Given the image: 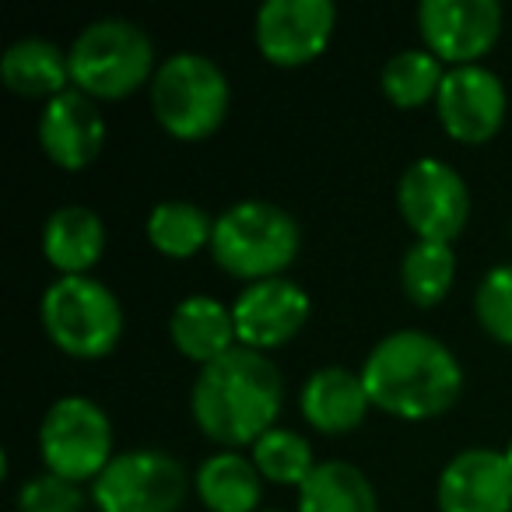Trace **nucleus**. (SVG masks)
I'll return each mask as SVG.
<instances>
[{
	"instance_id": "nucleus-1",
	"label": "nucleus",
	"mask_w": 512,
	"mask_h": 512,
	"mask_svg": "<svg viewBox=\"0 0 512 512\" xmlns=\"http://www.w3.org/2000/svg\"><path fill=\"white\" fill-rule=\"evenodd\" d=\"M285 379L264 351L235 344L197 372L190 411L197 428L221 446H253L274 428Z\"/></svg>"
},
{
	"instance_id": "nucleus-2",
	"label": "nucleus",
	"mask_w": 512,
	"mask_h": 512,
	"mask_svg": "<svg viewBox=\"0 0 512 512\" xmlns=\"http://www.w3.org/2000/svg\"><path fill=\"white\" fill-rule=\"evenodd\" d=\"M362 383L379 411L425 421L456 404L463 369L439 337L425 330H393L369 351Z\"/></svg>"
},
{
	"instance_id": "nucleus-3",
	"label": "nucleus",
	"mask_w": 512,
	"mask_h": 512,
	"mask_svg": "<svg viewBox=\"0 0 512 512\" xmlns=\"http://www.w3.org/2000/svg\"><path fill=\"white\" fill-rule=\"evenodd\" d=\"M299 246V221L271 200H239L214 218V264L249 285L281 278V271L299 256Z\"/></svg>"
},
{
	"instance_id": "nucleus-4",
	"label": "nucleus",
	"mask_w": 512,
	"mask_h": 512,
	"mask_svg": "<svg viewBox=\"0 0 512 512\" xmlns=\"http://www.w3.org/2000/svg\"><path fill=\"white\" fill-rule=\"evenodd\" d=\"M71 85L88 99H123L148 81L155 46L141 25L127 18H99L67 50Z\"/></svg>"
},
{
	"instance_id": "nucleus-5",
	"label": "nucleus",
	"mask_w": 512,
	"mask_h": 512,
	"mask_svg": "<svg viewBox=\"0 0 512 512\" xmlns=\"http://www.w3.org/2000/svg\"><path fill=\"white\" fill-rule=\"evenodd\" d=\"M232 88L204 53H176L151 78V109L179 141H204L225 123Z\"/></svg>"
},
{
	"instance_id": "nucleus-6",
	"label": "nucleus",
	"mask_w": 512,
	"mask_h": 512,
	"mask_svg": "<svg viewBox=\"0 0 512 512\" xmlns=\"http://www.w3.org/2000/svg\"><path fill=\"white\" fill-rule=\"evenodd\" d=\"M43 327L60 351L74 358H102L120 344L123 309L113 288L88 274L57 278L43 292Z\"/></svg>"
},
{
	"instance_id": "nucleus-7",
	"label": "nucleus",
	"mask_w": 512,
	"mask_h": 512,
	"mask_svg": "<svg viewBox=\"0 0 512 512\" xmlns=\"http://www.w3.org/2000/svg\"><path fill=\"white\" fill-rule=\"evenodd\" d=\"M39 449L50 474L67 481H95L113 463V421L95 400L60 397L39 425Z\"/></svg>"
},
{
	"instance_id": "nucleus-8",
	"label": "nucleus",
	"mask_w": 512,
	"mask_h": 512,
	"mask_svg": "<svg viewBox=\"0 0 512 512\" xmlns=\"http://www.w3.org/2000/svg\"><path fill=\"white\" fill-rule=\"evenodd\" d=\"M190 477L158 449H127L92 481L99 512H179L186 502Z\"/></svg>"
},
{
	"instance_id": "nucleus-9",
	"label": "nucleus",
	"mask_w": 512,
	"mask_h": 512,
	"mask_svg": "<svg viewBox=\"0 0 512 512\" xmlns=\"http://www.w3.org/2000/svg\"><path fill=\"white\" fill-rule=\"evenodd\" d=\"M397 207L418 239L453 242L470 218V190L449 162L418 158L400 176Z\"/></svg>"
},
{
	"instance_id": "nucleus-10",
	"label": "nucleus",
	"mask_w": 512,
	"mask_h": 512,
	"mask_svg": "<svg viewBox=\"0 0 512 512\" xmlns=\"http://www.w3.org/2000/svg\"><path fill=\"white\" fill-rule=\"evenodd\" d=\"M425 50L453 67L477 64L502 36V8L495 0H425L418 8Z\"/></svg>"
},
{
	"instance_id": "nucleus-11",
	"label": "nucleus",
	"mask_w": 512,
	"mask_h": 512,
	"mask_svg": "<svg viewBox=\"0 0 512 512\" xmlns=\"http://www.w3.org/2000/svg\"><path fill=\"white\" fill-rule=\"evenodd\" d=\"M334 25L330 0H267L256 11V50L278 67H302L327 50Z\"/></svg>"
},
{
	"instance_id": "nucleus-12",
	"label": "nucleus",
	"mask_w": 512,
	"mask_h": 512,
	"mask_svg": "<svg viewBox=\"0 0 512 512\" xmlns=\"http://www.w3.org/2000/svg\"><path fill=\"white\" fill-rule=\"evenodd\" d=\"M505 85L495 71L481 64L449 67L435 95V113L453 141L484 144L505 123Z\"/></svg>"
},
{
	"instance_id": "nucleus-13",
	"label": "nucleus",
	"mask_w": 512,
	"mask_h": 512,
	"mask_svg": "<svg viewBox=\"0 0 512 512\" xmlns=\"http://www.w3.org/2000/svg\"><path fill=\"white\" fill-rule=\"evenodd\" d=\"M309 295L288 278L253 281L232 302L235 337L242 348L267 351L288 344L309 323Z\"/></svg>"
},
{
	"instance_id": "nucleus-14",
	"label": "nucleus",
	"mask_w": 512,
	"mask_h": 512,
	"mask_svg": "<svg viewBox=\"0 0 512 512\" xmlns=\"http://www.w3.org/2000/svg\"><path fill=\"white\" fill-rule=\"evenodd\" d=\"M435 498L439 512H512V463L488 446L463 449L442 467Z\"/></svg>"
},
{
	"instance_id": "nucleus-15",
	"label": "nucleus",
	"mask_w": 512,
	"mask_h": 512,
	"mask_svg": "<svg viewBox=\"0 0 512 512\" xmlns=\"http://www.w3.org/2000/svg\"><path fill=\"white\" fill-rule=\"evenodd\" d=\"M39 144L67 172H81L99 158L106 144V120H102L95 99H88L78 88H67L64 95L50 99L39 116Z\"/></svg>"
},
{
	"instance_id": "nucleus-16",
	"label": "nucleus",
	"mask_w": 512,
	"mask_h": 512,
	"mask_svg": "<svg viewBox=\"0 0 512 512\" xmlns=\"http://www.w3.org/2000/svg\"><path fill=\"white\" fill-rule=\"evenodd\" d=\"M299 404L316 432L344 435L362 425L372 400L365 393L362 372H351L344 365H323L306 379Z\"/></svg>"
},
{
	"instance_id": "nucleus-17",
	"label": "nucleus",
	"mask_w": 512,
	"mask_h": 512,
	"mask_svg": "<svg viewBox=\"0 0 512 512\" xmlns=\"http://www.w3.org/2000/svg\"><path fill=\"white\" fill-rule=\"evenodd\" d=\"M169 337L190 362L204 369L207 362L221 358L235 348V320L232 306L218 302L214 295H186L169 316Z\"/></svg>"
},
{
	"instance_id": "nucleus-18",
	"label": "nucleus",
	"mask_w": 512,
	"mask_h": 512,
	"mask_svg": "<svg viewBox=\"0 0 512 512\" xmlns=\"http://www.w3.org/2000/svg\"><path fill=\"white\" fill-rule=\"evenodd\" d=\"M102 249H106V225L102 218L85 204H67L46 218L43 225V253L60 278L88 274L99 264Z\"/></svg>"
},
{
	"instance_id": "nucleus-19",
	"label": "nucleus",
	"mask_w": 512,
	"mask_h": 512,
	"mask_svg": "<svg viewBox=\"0 0 512 512\" xmlns=\"http://www.w3.org/2000/svg\"><path fill=\"white\" fill-rule=\"evenodd\" d=\"M0 78L22 99H57L67 92L71 64L57 43L39 36H25L11 43L0 57Z\"/></svg>"
},
{
	"instance_id": "nucleus-20",
	"label": "nucleus",
	"mask_w": 512,
	"mask_h": 512,
	"mask_svg": "<svg viewBox=\"0 0 512 512\" xmlns=\"http://www.w3.org/2000/svg\"><path fill=\"white\" fill-rule=\"evenodd\" d=\"M264 491V477L256 470L253 456L235 449L207 456L197 470V495L211 512H256Z\"/></svg>"
},
{
	"instance_id": "nucleus-21",
	"label": "nucleus",
	"mask_w": 512,
	"mask_h": 512,
	"mask_svg": "<svg viewBox=\"0 0 512 512\" xmlns=\"http://www.w3.org/2000/svg\"><path fill=\"white\" fill-rule=\"evenodd\" d=\"M299 512H379L376 488L348 460H323L299 488Z\"/></svg>"
},
{
	"instance_id": "nucleus-22",
	"label": "nucleus",
	"mask_w": 512,
	"mask_h": 512,
	"mask_svg": "<svg viewBox=\"0 0 512 512\" xmlns=\"http://www.w3.org/2000/svg\"><path fill=\"white\" fill-rule=\"evenodd\" d=\"M148 239L158 253L172 256V260H186L200 246H211L214 218L190 200H162L148 214Z\"/></svg>"
},
{
	"instance_id": "nucleus-23",
	"label": "nucleus",
	"mask_w": 512,
	"mask_h": 512,
	"mask_svg": "<svg viewBox=\"0 0 512 512\" xmlns=\"http://www.w3.org/2000/svg\"><path fill=\"white\" fill-rule=\"evenodd\" d=\"M456 278V256L449 242H428L418 239L404 253V264H400V285H404L407 299L414 306L428 309L439 306L449 295Z\"/></svg>"
},
{
	"instance_id": "nucleus-24",
	"label": "nucleus",
	"mask_w": 512,
	"mask_h": 512,
	"mask_svg": "<svg viewBox=\"0 0 512 512\" xmlns=\"http://www.w3.org/2000/svg\"><path fill=\"white\" fill-rule=\"evenodd\" d=\"M446 78L442 71V60L428 50H400L393 53L383 64V95L400 109H414L421 102L435 99L439 95V85Z\"/></svg>"
},
{
	"instance_id": "nucleus-25",
	"label": "nucleus",
	"mask_w": 512,
	"mask_h": 512,
	"mask_svg": "<svg viewBox=\"0 0 512 512\" xmlns=\"http://www.w3.org/2000/svg\"><path fill=\"white\" fill-rule=\"evenodd\" d=\"M253 463L264 481L295 484V488H302V481L316 470L313 446L299 432L278 425L253 442Z\"/></svg>"
},
{
	"instance_id": "nucleus-26",
	"label": "nucleus",
	"mask_w": 512,
	"mask_h": 512,
	"mask_svg": "<svg viewBox=\"0 0 512 512\" xmlns=\"http://www.w3.org/2000/svg\"><path fill=\"white\" fill-rule=\"evenodd\" d=\"M474 313L488 337L512 348V264H498L484 274L474 295Z\"/></svg>"
},
{
	"instance_id": "nucleus-27",
	"label": "nucleus",
	"mask_w": 512,
	"mask_h": 512,
	"mask_svg": "<svg viewBox=\"0 0 512 512\" xmlns=\"http://www.w3.org/2000/svg\"><path fill=\"white\" fill-rule=\"evenodd\" d=\"M18 512H85V491L46 470L18 488Z\"/></svg>"
},
{
	"instance_id": "nucleus-28",
	"label": "nucleus",
	"mask_w": 512,
	"mask_h": 512,
	"mask_svg": "<svg viewBox=\"0 0 512 512\" xmlns=\"http://www.w3.org/2000/svg\"><path fill=\"white\" fill-rule=\"evenodd\" d=\"M505 460L512 463V442H509V446H505Z\"/></svg>"
},
{
	"instance_id": "nucleus-29",
	"label": "nucleus",
	"mask_w": 512,
	"mask_h": 512,
	"mask_svg": "<svg viewBox=\"0 0 512 512\" xmlns=\"http://www.w3.org/2000/svg\"><path fill=\"white\" fill-rule=\"evenodd\" d=\"M267 512H274V509H267Z\"/></svg>"
}]
</instances>
